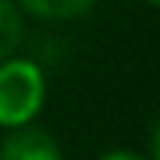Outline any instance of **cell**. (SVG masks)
<instances>
[{"mask_svg": "<svg viewBox=\"0 0 160 160\" xmlns=\"http://www.w3.org/2000/svg\"><path fill=\"white\" fill-rule=\"evenodd\" d=\"M45 101V76L28 59L0 65V127H25Z\"/></svg>", "mask_w": 160, "mask_h": 160, "instance_id": "6da1fadb", "label": "cell"}, {"mask_svg": "<svg viewBox=\"0 0 160 160\" xmlns=\"http://www.w3.org/2000/svg\"><path fill=\"white\" fill-rule=\"evenodd\" d=\"M0 160H62V152L45 129L17 127V132L3 141Z\"/></svg>", "mask_w": 160, "mask_h": 160, "instance_id": "7a4b0ae2", "label": "cell"}, {"mask_svg": "<svg viewBox=\"0 0 160 160\" xmlns=\"http://www.w3.org/2000/svg\"><path fill=\"white\" fill-rule=\"evenodd\" d=\"M98 0H20V6L39 20H76L93 11Z\"/></svg>", "mask_w": 160, "mask_h": 160, "instance_id": "3957f363", "label": "cell"}, {"mask_svg": "<svg viewBox=\"0 0 160 160\" xmlns=\"http://www.w3.org/2000/svg\"><path fill=\"white\" fill-rule=\"evenodd\" d=\"M22 39V20L11 0H0V62L14 53Z\"/></svg>", "mask_w": 160, "mask_h": 160, "instance_id": "277c9868", "label": "cell"}, {"mask_svg": "<svg viewBox=\"0 0 160 160\" xmlns=\"http://www.w3.org/2000/svg\"><path fill=\"white\" fill-rule=\"evenodd\" d=\"M101 160H143L141 155H135V152H127V149H118V152H107Z\"/></svg>", "mask_w": 160, "mask_h": 160, "instance_id": "5b68a950", "label": "cell"}, {"mask_svg": "<svg viewBox=\"0 0 160 160\" xmlns=\"http://www.w3.org/2000/svg\"><path fill=\"white\" fill-rule=\"evenodd\" d=\"M152 158L160 160V121L155 127V132H152Z\"/></svg>", "mask_w": 160, "mask_h": 160, "instance_id": "8992f818", "label": "cell"}, {"mask_svg": "<svg viewBox=\"0 0 160 160\" xmlns=\"http://www.w3.org/2000/svg\"><path fill=\"white\" fill-rule=\"evenodd\" d=\"M149 6H155V8H160V0H146Z\"/></svg>", "mask_w": 160, "mask_h": 160, "instance_id": "52a82bcc", "label": "cell"}]
</instances>
